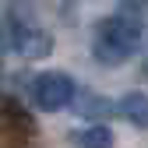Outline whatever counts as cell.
Segmentation results:
<instances>
[{
	"label": "cell",
	"instance_id": "7a4b0ae2",
	"mask_svg": "<svg viewBox=\"0 0 148 148\" xmlns=\"http://www.w3.org/2000/svg\"><path fill=\"white\" fill-rule=\"evenodd\" d=\"M74 95H78V81L71 74H64V71H46V74H39L32 81V99L46 113H57V109L71 106Z\"/></svg>",
	"mask_w": 148,
	"mask_h": 148
},
{
	"label": "cell",
	"instance_id": "5b68a950",
	"mask_svg": "<svg viewBox=\"0 0 148 148\" xmlns=\"http://www.w3.org/2000/svg\"><path fill=\"white\" fill-rule=\"evenodd\" d=\"M74 145L78 148H113V131L102 123L81 127V131H74Z\"/></svg>",
	"mask_w": 148,
	"mask_h": 148
},
{
	"label": "cell",
	"instance_id": "277c9868",
	"mask_svg": "<svg viewBox=\"0 0 148 148\" xmlns=\"http://www.w3.org/2000/svg\"><path fill=\"white\" fill-rule=\"evenodd\" d=\"M116 113L123 120H131L134 127H148V95L145 92H127L116 102Z\"/></svg>",
	"mask_w": 148,
	"mask_h": 148
},
{
	"label": "cell",
	"instance_id": "6da1fadb",
	"mask_svg": "<svg viewBox=\"0 0 148 148\" xmlns=\"http://www.w3.org/2000/svg\"><path fill=\"white\" fill-rule=\"evenodd\" d=\"M141 46V25L127 14H109L102 21H95L92 32V57L102 67H120L138 53Z\"/></svg>",
	"mask_w": 148,
	"mask_h": 148
},
{
	"label": "cell",
	"instance_id": "8992f818",
	"mask_svg": "<svg viewBox=\"0 0 148 148\" xmlns=\"http://www.w3.org/2000/svg\"><path fill=\"white\" fill-rule=\"evenodd\" d=\"M4 46H7V28H4V21H0V53H4Z\"/></svg>",
	"mask_w": 148,
	"mask_h": 148
},
{
	"label": "cell",
	"instance_id": "52a82bcc",
	"mask_svg": "<svg viewBox=\"0 0 148 148\" xmlns=\"http://www.w3.org/2000/svg\"><path fill=\"white\" fill-rule=\"evenodd\" d=\"M145 74H148V60H145Z\"/></svg>",
	"mask_w": 148,
	"mask_h": 148
},
{
	"label": "cell",
	"instance_id": "3957f363",
	"mask_svg": "<svg viewBox=\"0 0 148 148\" xmlns=\"http://www.w3.org/2000/svg\"><path fill=\"white\" fill-rule=\"evenodd\" d=\"M11 42L14 49L21 53V57L28 60H42L49 57V49H53V35L35 21V18H25V14H11Z\"/></svg>",
	"mask_w": 148,
	"mask_h": 148
}]
</instances>
